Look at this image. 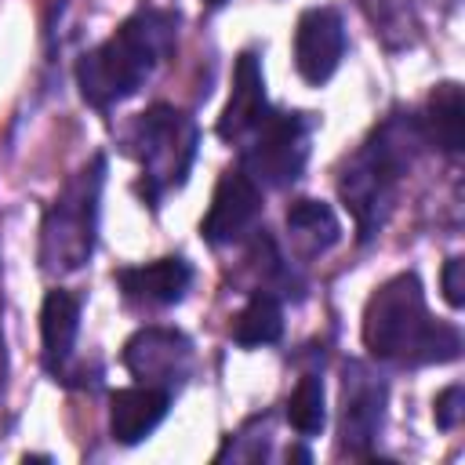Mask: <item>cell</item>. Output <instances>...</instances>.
<instances>
[{
	"instance_id": "cell-1",
	"label": "cell",
	"mask_w": 465,
	"mask_h": 465,
	"mask_svg": "<svg viewBox=\"0 0 465 465\" xmlns=\"http://www.w3.org/2000/svg\"><path fill=\"white\" fill-rule=\"evenodd\" d=\"M363 345L378 360L392 363H447L461 352V334L450 323L429 316L421 280L400 272L385 280L363 309Z\"/></svg>"
},
{
	"instance_id": "cell-2",
	"label": "cell",
	"mask_w": 465,
	"mask_h": 465,
	"mask_svg": "<svg viewBox=\"0 0 465 465\" xmlns=\"http://www.w3.org/2000/svg\"><path fill=\"white\" fill-rule=\"evenodd\" d=\"M171 33H174L171 18L156 11H142L127 18L105 44H98L80 58L76 65L80 94L98 109L131 98L142 87V80L153 73V65L171 51Z\"/></svg>"
},
{
	"instance_id": "cell-3",
	"label": "cell",
	"mask_w": 465,
	"mask_h": 465,
	"mask_svg": "<svg viewBox=\"0 0 465 465\" xmlns=\"http://www.w3.org/2000/svg\"><path fill=\"white\" fill-rule=\"evenodd\" d=\"M418 142H421V134H418L414 124L389 120L345 163L341 182H338V193H341L345 207L352 211L363 240L381 229V222H385V214L392 207V196H396V182L411 167Z\"/></svg>"
},
{
	"instance_id": "cell-4",
	"label": "cell",
	"mask_w": 465,
	"mask_h": 465,
	"mask_svg": "<svg viewBox=\"0 0 465 465\" xmlns=\"http://www.w3.org/2000/svg\"><path fill=\"white\" fill-rule=\"evenodd\" d=\"M98 193L102 160L84 167L51 203L40 229V262L47 272H76L91 258L98 229Z\"/></svg>"
},
{
	"instance_id": "cell-5",
	"label": "cell",
	"mask_w": 465,
	"mask_h": 465,
	"mask_svg": "<svg viewBox=\"0 0 465 465\" xmlns=\"http://www.w3.org/2000/svg\"><path fill=\"white\" fill-rule=\"evenodd\" d=\"M134 145H138L149 196H156L185 182L196 153V124L171 105H153L134 124Z\"/></svg>"
},
{
	"instance_id": "cell-6",
	"label": "cell",
	"mask_w": 465,
	"mask_h": 465,
	"mask_svg": "<svg viewBox=\"0 0 465 465\" xmlns=\"http://www.w3.org/2000/svg\"><path fill=\"white\" fill-rule=\"evenodd\" d=\"M309 156V120L302 113H269L254 127V142L243 153V171L254 185L283 189L291 185Z\"/></svg>"
},
{
	"instance_id": "cell-7",
	"label": "cell",
	"mask_w": 465,
	"mask_h": 465,
	"mask_svg": "<svg viewBox=\"0 0 465 465\" xmlns=\"http://www.w3.org/2000/svg\"><path fill=\"white\" fill-rule=\"evenodd\" d=\"M345 54V25L334 7H309L294 25V69L305 84L320 87L334 76Z\"/></svg>"
},
{
	"instance_id": "cell-8",
	"label": "cell",
	"mask_w": 465,
	"mask_h": 465,
	"mask_svg": "<svg viewBox=\"0 0 465 465\" xmlns=\"http://www.w3.org/2000/svg\"><path fill=\"white\" fill-rule=\"evenodd\" d=\"M189 338L182 331L171 327H142L127 338L124 345V363L127 371L145 381V385H160L171 392V385H178L189 371Z\"/></svg>"
},
{
	"instance_id": "cell-9",
	"label": "cell",
	"mask_w": 465,
	"mask_h": 465,
	"mask_svg": "<svg viewBox=\"0 0 465 465\" xmlns=\"http://www.w3.org/2000/svg\"><path fill=\"white\" fill-rule=\"evenodd\" d=\"M385 421V381H378L367 363L352 360L341 381V447L349 454H367Z\"/></svg>"
},
{
	"instance_id": "cell-10",
	"label": "cell",
	"mask_w": 465,
	"mask_h": 465,
	"mask_svg": "<svg viewBox=\"0 0 465 465\" xmlns=\"http://www.w3.org/2000/svg\"><path fill=\"white\" fill-rule=\"evenodd\" d=\"M258 211H262V189L254 185V178L243 167L225 171L214 185L211 207L200 222V232L207 243H232L254 225Z\"/></svg>"
},
{
	"instance_id": "cell-11",
	"label": "cell",
	"mask_w": 465,
	"mask_h": 465,
	"mask_svg": "<svg viewBox=\"0 0 465 465\" xmlns=\"http://www.w3.org/2000/svg\"><path fill=\"white\" fill-rule=\"evenodd\" d=\"M269 116L265 109V80H262V65L251 51H243L236 58V69H232V91H229V102L218 116V134L225 142H240L247 138L262 120Z\"/></svg>"
},
{
	"instance_id": "cell-12",
	"label": "cell",
	"mask_w": 465,
	"mask_h": 465,
	"mask_svg": "<svg viewBox=\"0 0 465 465\" xmlns=\"http://www.w3.org/2000/svg\"><path fill=\"white\" fill-rule=\"evenodd\" d=\"M171 407V392L160 385H127L116 389L109 400V432L116 443H142L163 418Z\"/></svg>"
},
{
	"instance_id": "cell-13",
	"label": "cell",
	"mask_w": 465,
	"mask_h": 465,
	"mask_svg": "<svg viewBox=\"0 0 465 465\" xmlns=\"http://www.w3.org/2000/svg\"><path fill=\"white\" fill-rule=\"evenodd\" d=\"M120 287L127 298L145 305H174L193 283V265L185 258H156L134 269H120Z\"/></svg>"
},
{
	"instance_id": "cell-14",
	"label": "cell",
	"mask_w": 465,
	"mask_h": 465,
	"mask_svg": "<svg viewBox=\"0 0 465 465\" xmlns=\"http://www.w3.org/2000/svg\"><path fill=\"white\" fill-rule=\"evenodd\" d=\"M80 331V302L69 291H47L40 305V338H44V363L62 371L73 356Z\"/></svg>"
},
{
	"instance_id": "cell-15",
	"label": "cell",
	"mask_w": 465,
	"mask_h": 465,
	"mask_svg": "<svg viewBox=\"0 0 465 465\" xmlns=\"http://www.w3.org/2000/svg\"><path fill=\"white\" fill-rule=\"evenodd\" d=\"M425 138L443 149V153H461L465 145V102H461V87L454 80L440 84L429 102H425Z\"/></svg>"
},
{
	"instance_id": "cell-16",
	"label": "cell",
	"mask_w": 465,
	"mask_h": 465,
	"mask_svg": "<svg viewBox=\"0 0 465 465\" xmlns=\"http://www.w3.org/2000/svg\"><path fill=\"white\" fill-rule=\"evenodd\" d=\"M287 232L294 236L298 251L312 258V254H323L341 236V225L323 200H298L287 207Z\"/></svg>"
},
{
	"instance_id": "cell-17",
	"label": "cell",
	"mask_w": 465,
	"mask_h": 465,
	"mask_svg": "<svg viewBox=\"0 0 465 465\" xmlns=\"http://www.w3.org/2000/svg\"><path fill=\"white\" fill-rule=\"evenodd\" d=\"M280 334H283V309H280V302L272 294H265V291L251 294V302L232 320V341L254 349V345H272Z\"/></svg>"
},
{
	"instance_id": "cell-18",
	"label": "cell",
	"mask_w": 465,
	"mask_h": 465,
	"mask_svg": "<svg viewBox=\"0 0 465 465\" xmlns=\"http://www.w3.org/2000/svg\"><path fill=\"white\" fill-rule=\"evenodd\" d=\"M287 421L302 436H316L327 421V400H323V381L316 374H305L291 396H287Z\"/></svg>"
},
{
	"instance_id": "cell-19",
	"label": "cell",
	"mask_w": 465,
	"mask_h": 465,
	"mask_svg": "<svg viewBox=\"0 0 465 465\" xmlns=\"http://www.w3.org/2000/svg\"><path fill=\"white\" fill-rule=\"evenodd\" d=\"M461 411H465V392L461 385H447L440 396H436V407H432V418L440 429H454L461 421Z\"/></svg>"
},
{
	"instance_id": "cell-20",
	"label": "cell",
	"mask_w": 465,
	"mask_h": 465,
	"mask_svg": "<svg viewBox=\"0 0 465 465\" xmlns=\"http://www.w3.org/2000/svg\"><path fill=\"white\" fill-rule=\"evenodd\" d=\"M443 298L458 309V305H465V262L461 258H447V265H443Z\"/></svg>"
},
{
	"instance_id": "cell-21",
	"label": "cell",
	"mask_w": 465,
	"mask_h": 465,
	"mask_svg": "<svg viewBox=\"0 0 465 465\" xmlns=\"http://www.w3.org/2000/svg\"><path fill=\"white\" fill-rule=\"evenodd\" d=\"M203 4H211V7H222V4H225V0H203Z\"/></svg>"
}]
</instances>
